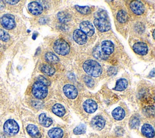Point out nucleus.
I'll use <instances>...</instances> for the list:
<instances>
[{
	"label": "nucleus",
	"instance_id": "nucleus-1",
	"mask_svg": "<svg viewBox=\"0 0 155 138\" xmlns=\"http://www.w3.org/2000/svg\"><path fill=\"white\" fill-rule=\"evenodd\" d=\"M83 68L85 73L90 76L98 77L102 72L101 65L96 61L87 60L83 64Z\"/></svg>",
	"mask_w": 155,
	"mask_h": 138
},
{
	"label": "nucleus",
	"instance_id": "nucleus-2",
	"mask_svg": "<svg viewBox=\"0 0 155 138\" xmlns=\"http://www.w3.org/2000/svg\"><path fill=\"white\" fill-rule=\"evenodd\" d=\"M31 91L33 96L37 99H44L47 96L48 93L47 86L37 80L33 84Z\"/></svg>",
	"mask_w": 155,
	"mask_h": 138
},
{
	"label": "nucleus",
	"instance_id": "nucleus-3",
	"mask_svg": "<svg viewBox=\"0 0 155 138\" xmlns=\"http://www.w3.org/2000/svg\"><path fill=\"white\" fill-rule=\"evenodd\" d=\"M53 49L56 53L65 56L69 53L70 48L68 44L63 39H58L54 42Z\"/></svg>",
	"mask_w": 155,
	"mask_h": 138
},
{
	"label": "nucleus",
	"instance_id": "nucleus-4",
	"mask_svg": "<svg viewBox=\"0 0 155 138\" xmlns=\"http://www.w3.org/2000/svg\"><path fill=\"white\" fill-rule=\"evenodd\" d=\"M19 127L17 122L13 119L7 120L4 125V130L8 135H15L18 133Z\"/></svg>",
	"mask_w": 155,
	"mask_h": 138
},
{
	"label": "nucleus",
	"instance_id": "nucleus-5",
	"mask_svg": "<svg viewBox=\"0 0 155 138\" xmlns=\"http://www.w3.org/2000/svg\"><path fill=\"white\" fill-rule=\"evenodd\" d=\"M94 24L100 31H107L111 28L110 21L107 18H96L94 20Z\"/></svg>",
	"mask_w": 155,
	"mask_h": 138
},
{
	"label": "nucleus",
	"instance_id": "nucleus-6",
	"mask_svg": "<svg viewBox=\"0 0 155 138\" xmlns=\"http://www.w3.org/2000/svg\"><path fill=\"white\" fill-rule=\"evenodd\" d=\"M1 23L2 27L6 29L10 30L15 27L14 17L10 15H5L1 19Z\"/></svg>",
	"mask_w": 155,
	"mask_h": 138
},
{
	"label": "nucleus",
	"instance_id": "nucleus-7",
	"mask_svg": "<svg viewBox=\"0 0 155 138\" xmlns=\"http://www.w3.org/2000/svg\"><path fill=\"white\" fill-rule=\"evenodd\" d=\"M73 38L74 41L80 45H82L86 43L87 41V35L82 32L80 29L75 30L73 34Z\"/></svg>",
	"mask_w": 155,
	"mask_h": 138
},
{
	"label": "nucleus",
	"instance_id": "nucleus-8",
	"mask_svg": "<svg viewBox=\"0 0 155 138\" xmlns=\"http://www.w3.org/2000/svg\"><path fill=\"white\" fill-rule=\"evenodd\" d=\"M65 95L69 99H74L78 96V90L76 87L71 84H67L63 87Z\"/></svg>",
	"mask_w": 155,
	"mask_h": 138
},
{
	"label": "nucleus",
	"instance_id": "nucleus-9",
	"mask_svg": "<svg viewBox=\"0 0 155 138\" xmlns=\"http://www.w3.org/2000/svg\"><path fill=\"white\" fill-rule=\"evenodd\" d=\"M79 27H80V30L88 36H92L94 32V28L93 25L90 22H88V21L82 22L80 24Z\"/></svg>",
	"mask_w": 155,
	"mask_h": 138
},
{
	"label": "nucleus",
	"instance_id": "nucleus-10",
	"mask_svg": "<svg viewBox=\"0 0 155 138\" xmlns=\"http://www.w3.org/2000/svg\"><path fill=\"white\" fill-rule=\"evenodd\" d=\"M130 8L134 13L136 15H142L144 10L145 7L142 2L139 1H133L130 3Z\"/></svg>",
	"mask_w": 155,
	"mask_h": 138
},
{
	"label": "nucleus",
	"instance_id": "nucleus-11",
	"mask_svg": "<svg viewBox=\"0 0 155 138\" xmlns=\"http://www.w3.org/2000/svg\"><path fill=\"white\" fill-rule=\"evenodd\" d=\"M134 51L139 55H145L148 51V47L147 44L142 42L135 43L133 46Z\"/></svg>",
	"mask_w": 155,
	"mask_h": 138
},
{
	"label": "nucleus",
	"instance_id": "nucleus-12",
	"mask_svg": "<svg viewBox=\"0 0 155 138\" xmlns=\"http://www.w3.org/2000/svg\"><path fill=\"white\" fill-rule=\"evenodd\" d=\"M101 50L105 55H110L114 51V44L110 41H104L101 43Z\"/></svg>",
	"mask_w": 155,
	"mask_h": 138
},
{
	"label": "nucleus",
	"instance_id": "nucleus-13",
	"mask_svg": "<svg viewBox=\"0 0 155 138\" xmlns=\"http://www.w3.org/2000/svg\"><path fill=\"white\" fill-rule=\"evenodd\" d=\"M91 126L97 130H102L105 124L104 119L101 116H96L94 117L91 121Z\"/></svg>",
	"mask_w": 155,
	"mask_h": 138
},
{
	"label": "nucleus",
	"instance_id": "nucleus-14",
	"mask_svg": "<svg viewBox=\"0 0 155 138\" xmlns=\"http://www.w3.org/2000/svg\"><path fill=\"white\" fill-rule=\"evenodd\" d=\"M28 8L29 12L33 15H39L42 13L43 10L42 5L36 1L29 3L28 5Z\"/></svg>",
	"mask_w": 155,
	"mask_h": 138
},
{
	"label": "nucleus",
	"instance_id": "nucleus-15",
	"mask_svg": "<svg viewBox=\"0 0 155 138\" xmlns=\"http://www.w3.org/2000/svg\"><path fill=\"white\" fill-rule=\"evenodd\" d=\"M83 107L87 113H93L97 110V105L94 100L92 99H87L84 102Z\"/></svg>",
	"mask_w": 155,
	"mask_h": 138
},
{
	"label": "nucleus",
	"instance_id": "nucleus-16",
	"mask_svg": "<svg viewBox=\"0 0 155 138\" xmlns=\"http://www.w3.org/2000/svg\"><path fill=\"white\" fill-rule=\"evenodd\" d=\"M142 133L148 138H153L154 136V131L153 126L148 123L143 125L141 128Z\"/></svg>",
	"mask_w": 155,
	"mask_h": 138
},
{
	"label": "nucleus",
	"instance_id": "nucleus-17",
	"mask_svg": "<svg viewBox=\"0 0 155 138\" xmlns=\"http://www.w3.org/2000/svg\"><path fill=\"white\" fill-rule=\"evenodd\" d=\"M27 131L28 134L33 138H41V135L38 127L34 125L30 124L27 126Z\"/></svg>",
	"mask_w": 155,
	"mask_h": 138
},
{
	"label": "nucleus",
	"instance_id": "nucleus-18",
	"mask_svg": "<svg viewBox=\"0 0 155 138\" xmlns=\"http://www.w3.org/2000/svg\"><path fill=\"white\" fill-rule=\"evenodd\" d=\"M48 134L50 138H62L64 133L60 128H53L48 131Z\"/></svg>",
	"mask_w": 155,
	"mask_h": 138
},
{
	"label": "nucleus",
	"instance_id": "nucleus-19",
	"mask_svg": "<svg viewBox=\"0 0 155 138\" xmlns=\"http://www.w3.org/2000/svg\"><path fill=\"white\" fill-rule=\"evenodd\" d=\"M39 123L45 127H48L52 124V119L46 116L45 113H42L39 116Z\"/></svg>",
	"mask_w": 155,
	"mask_h": 138
},
{
	"label": "nucleus",
	"instance_id": "nucleus-20",
	"mask_svg": "<svg viewBox=\"0 0 155 138\" xmlns=\"http://www.w3.org/2000/svg\"><path fill=\"white\" fill-rule=\"evenodd\" d=\"M125 111L121 107H117L112 111V116L114 119L120 120L125 117Z\"/></svg>",
	"mask_w": 155,
	"mask_h": 138
},
{
	"label": "nucleus",
	"instance_id": "nucleus-21",
	"mask_svg": "<svg viewBox=\"0 0 155 138\" xmlns=\"http://www.w3.org/2000/svg\"><path fill=\"white\" fill-rule=\"evenodd\" d=\"M52 111L54 114L59 117L63 116L65 113V110L64 107L59 104H56L53 105L52 108Z\"/></svg>",
	"mask_w": 155,
	"mask_h": 138
},
{
	"label": "nucleus",
	"instance_id": "nucleus-22",
	"mask_svg": "<svg viewBox=\"0 0 155 138\" xmlns=\"http://www.w3.org/2000/svg\"><path fill=\"white\" fill-rule=\"evenodd\" d=\"M127 85H128L127 80L124 78H121L117 80L116 86L114 89L116 91H123L125 89H126Z\"/></svg>",
	"mask_w": 155,
	"mask_h": 138
},
{
	"label": "nucleus",
	"instance_id": "nucleus-23",
	"mask_svg": "<svg viewBox=\"0 0 155 138\" xmlns=\"http://www.w3.org/2000/svg\"><path fill=\"white\" fill-rule=\"evenodd\" d=\"M41 71L47 76H52L55 73V69L48 64H43L40 67Z\"/></svg>",
	"mask_w": 155,
	"mask_h": 138
},
{
	"label": "nucleus",
	"instance_id": "nucleus-24",
	"mask_svg": "<svg viewBox=\"0 0 155 138\" xmlns=\"http://www.w3.org/2000/svg\"><path fill=\"white\" fill-rule=\"evenodd\" d=\"M45 59L47 62L51 64H56L59 62L58 57L52 52H47L45 54Z\"/></svg>",
	"mask_w": 155,
	"mask_h": 138
},
{
	"label": "nucleus",
	"instance_id": "nucleus-25",
	"mask_svg": "<svg viewBox=\"0 0 155 138\" xmlns=\"http://www.w3.org/2000/svg\"><path fill=\"white\" fill-rule=\"evenodd\" d=\"M58 19L61 22H67L71 19V16L69 13L65 12H60L57 15Z\"/></svg>",
	"mask_w": 155,
	"mask_h": 138
},
{
	"label": "nucleus",
	"instance_id": "nucleus-26",
	"mask_svg": "<svg viewBox=\"0 0 155 138\" xmlns=\"http://www.w3.org/2000/svg\"><path fill=\"white\" fill-rule=\"evenodd\" d=\"M117 19L120 23H125L128 20L127 13L124 10H120L117 14Z\"/></svg>",
	"mask_w": 155,
	"mask_h": 138
},
{
	"label": "nucleus",
	"instance_id": "nucleus-27",
	"mask_svg": "<svg viewBox=\"0 0 155 138\" xmlns=\"http://www.w3.org/2000/svg\"><path fill=\"white\" fill-rule=\"evenodd\" d=\"M75 8L78 12L82 14H88L90 13V8L88 6H79V5H75Z\"/></svg>",
	"mask_w": 155,
	"mask_h": 138
},
{
	"label": "nucleus",
	"instance_id": "nucleus-28",
	"mask_svg": "<svg viewBox=\"0 0 155 138\" xmlns=\"http://www.w3.org/2000/svg\"><path fill=\"white\" fill-rule=\"evenodd\" d=\"M85 130H86L85 125L84 124H80L74 129L73 133L75 134H81L84 133L85 132Z\"/></svg>",
	"mask_w": 155,
	"mask_h": 138
},
{
	"label": "nucleus",
	"instance_id": "nucleus-29",
	"mask_svg": "<svg viewBox=\"0 0 155 138\" xmlns=\"http://www.w3.org/2000/svg\"><path fill=\"white\" fill-rule=\"evenodd\" d=\"M139 123H140V120L139 118L136 117H134L130 121V126L132 128H135L139 126Z\"/></svg>",
	"mask_w": 155,
	"mask_h": 138
},
{
	"label": "nucleus",
	"instance_id": "nucleus-30",
	"mask_svg": "<svg viewBox=\"0 0 155 138\" xmlns=\"http://www.w3.org/2000/svg\"><path fill=\"white\" fill-rule=\"evenodd\" d=\"M10 39L9 34L4 30L0 29V39L3 41H7Z\"/></svg>",
	"mask_w": 155,
	"mask_h": 138
},
{
	"label": "nucleus",
	"instance_id": "nucleus-31",
	"mask_svg": "<svg viewBox=\"0 0 155 138\" xmlns=\"http://www.w3.org/2000/svg\"><path fill=\"white\" fill-rule=\"evenodd\" d=\"M84 82L86 84V85L89 87H92L93 86H94V81L93 80V79L90 77V76H85L84 77Z\"/></svg>",
	"mask_w": 155,
	"mask_h": 138
},
{
	"label": "nucleus",
	"instance_id": "nucleus-32",
	"mask_svg": "<svg viewBox=\"0 0 155 138\" xmlns=\"http://www.w3.org/2000/svg\"><path fill=\"white\" fill-rule=\"evenodd\" d=\"M38 81H39V82H42V84H45L46 86H48L50 84V82L49 80L47 78H46L45 77L42 76H39L38 77Z\"/></svg>",
	"mask_w": 155,
	"mask_h": 138
},
{
	"label": "nucleus",
	"instance_id": "nucleus-33",
	"mask_svg": "<svg viewBox=\"0 0 155 138\" xmlns=\"http://www.w3.org/2000/svg\"><path fill=\"white\" fill-rule=\"evenodd\" d=\"M96 15L97 16V18H107V16L106 12L103 10L96 13Z\"/></svg>",
	"mask_w": 155,
	"mask_h": 138
},
{
	"label": "nucleus",
	"instance_id": "nucleus-34",
	"mask_svg": "<svg viewBox=\"0 0 155 138\" xmlns=\"http://www.w3.org/2000/svg\"><path fill=\"white\" fill-rule=\"evenodd\" d=\"M7 3H9L10 4H15L19 2V1H5Z\"/></svg>",
	"mask_w": 155,
	"mask_h": 138
},
{
	"label": "nucleus",
	"instance_id": "nucleus-35",
	"mask_svg": "<svg viewBox=\"0 0 155 138\" xmlns=\"http://www.w3.org/2000/svg\"><path fill=\"white\" fill-rule=\"evenodd\" d=\"M4 7V1H0V9H2Z\"/></svg>",
	"mask_w": 155,
	"mask_h": 138
},
{
	"label": "nucleus",
	"instance_id": "nucleus-36",
	"mask_svg": "<svg viewBox=\"0 0 155 138\" xmlns=\"http://www.w3.org/2000/svg\"><path fill=\"white\" fill-rule=\"evenodd\" d=\"M150 75L151 76H152V77H153V76H154V69H153V70H152V71L150 72Z\"/></svg>",
	"mask_w": 155,
	"mask_h": 138
},
{
	"label": "nucleus",
	"instance_id": "nucleus-37",
	"mask_svg": "<svg viewBox=\"0 0 155 138\" xmlns=\"http://www.w3.org/2000/svg\"><path fill=\"white\" fill-rule=\"evenodd\" d=\"M0 138H5V136L3 134L0 133Z\"/></svg>",
	"mask_w": 155,
	"mask_h": 138
}]
</instances>
